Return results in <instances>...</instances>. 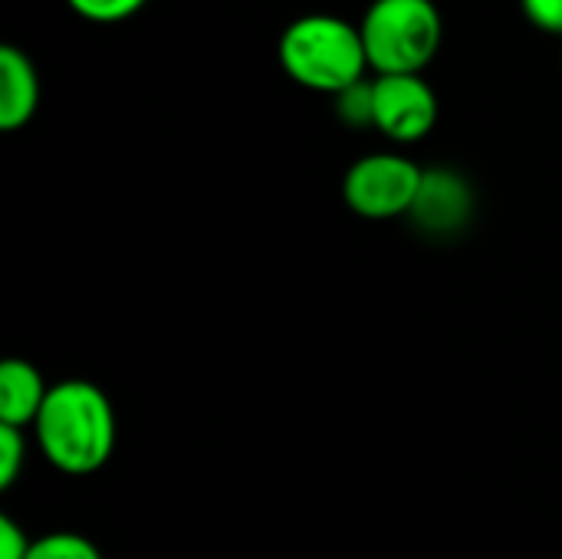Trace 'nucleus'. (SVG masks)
Here are the masks:
<instances>
[{"instance_id": "nucleus-1", "label": "nucleus", "mask_w": 562, "mask_h": 559, "mask_svg": "<svg viewBox=\"0 0 562 559\" xmlns=\"http://www.w3.org/2000/svg\"><path fill=\"white\" fill-rule=\"evenodd\" d=\"M115 435L119 425L109 395L86 379L53 385L33 422L40 455L72 478L99 471L115 451Z\"/></svg>"}, {"instance_id": "nucleus-2", "label": "nucleus", "mask_w": 562, "mask_h": 559, "mask_svg": "<svg viewBox=\"0 0 562 559\" xmlns=\"http://www.w3.org/2000/svg\"><path fill=\"white\" fill-rule=\"evenodd\" d=\"M277 59L296 86L323 96H339L372 72L359 23L336 13H303L286 23L277 40Z\"/></svg>"}, {"instance_id": "nucleus-3", "label": "nucleus", "mask_w": 562, "mask_h": 559, "mask_svg": "<svg viewBox=\"0 0 562 559\" xmlns=\"http://www.w3.org/2000/svg\"><path fill=\"white\" fill-rule=\"evenodd\" d=\"M372 76L425 72L441 49L445 20L435 0H372L359 20Z\"/></svg>"}, {"instance_id": "nucleus-4", "label": "nucleus", "mask_w": 562, "mask_h": 559, "mask_svg": "<svg viewBox=\"0 0 562 559\" xmlns=\"http://www.w3.org/2000/svg\"><path fill=\"white\" fill-rule=\"evenodd\" d=\"M425 168L398 152H372L342 175V201L366 221L408 217L422 188Z\"/></svg>"}, {"instance_id": "nucleus-5", "label": "nucleus", "mask_w": 562, "mask_h": 559, "mask_svg": "<svg viewBox=\"0 0 562 559\" xmlns=\"http://www.w3.org/2000/svg\"><path fill=\"white\" fill-rule=\"evenodd\" d=\"M375 92V132L395 145H412L431 135L438 122V96L422 72L372 76Z\"/></svg>"}, {"instance_id": "nucleus-6", "label": "nucleus", "mask_w": 562, "mask_h": 559, "mask_svg": "<svg viewBox=\"0 0 562 559\" xmlns=\"http://www.w3.org/2000/svg\"><path fill=\"white\" fill-rule=\"evenodd\" d=\"M474 214V188L471 181L454 171V168H425L415 208H412V221L425 231V234H458L461 227H468Z\"/></svg>"}, {"instance_id": "nucleus-7", "label": "nucleus", "mask_w": 562, "mask_h": 559, "mask_svg": "<svg viewBox=\"0 0 562 559\" xmlns=\"http://www.w3.org/2000/svg\"><path fill=\"white\" fill-rule=\"evenodd\" d=\"M40 109V72L26 49L0 46V128L20 132L33 122Z\"/></svg>"}, {"instance_id": "nucleus-8", "label": "nucleus", "mask_w": 562, "mask_h": 559, "mask_svg": "<svg viewBox=\"0 0 562 559\" xmlns=\"http://www.w3.org/2000/svg\"><path fill=\"white\" fill-rule=\"evenodd\" d=\"M49 385L43 382L40 369L26 359H3L0 366V425L10 428H33Z\"/></svg>"}, {"instance_id": "nucleus-9", "label": "nucleus", "mask_w": 562, "mask_h": 559, "mask_svg": "<svg viewBox=\"0 0 562 559\" xmlns=\"http://www.w3.org/2000/svg\"><path fill=\"white\" fill-rule=\"evenodd\" d=\"M26 559H102L99 547L72 530H53L46 537H36Z\"/></svg>"}, {"instance_id": "nucleus-10", "label": "nucleus", "mask_w": 562, "mask_h": 559, "mask_svg": "<svg viewBox=\"0 0 562 559\" xmlns=\"http://www.w3.org/2000/svg\"><path fill=\"white\" fill-rule=\"evenodd\" d=\"M336 115L352 125V128H372L375 125V92H372V79L366 76L362 82L342 89L339 96H333Z\"/></svg>"}, {"instance_id": "nucleus-11", "label": "nucleus", "mask_w": 562, "mask_h": 559, "mask_svg": "<svg viewBox=\"0 0 562 559\" xmlns=\"http://www.w3.org/2000/svg\"><path fill=\"white\" fill-rule=\"evenodd\" d=\"M66 7L86 23L115 26V23L138 16L148 7V0H66Z\"/></svg>"}, {"instance_id": "nucleus-12", "label": "nucleus", "mask_w": 562, "mask_h": 559, "mask_svg": "<svg viewBox=\"0 0 562 559\" xmlns=\"http://www.w3.org/2000/svg\"><path fill=\"white\" fill-rule=\"evenodd\" d=\"M26 461V438L23 428H10L0 425V488H13V481L20 478Z\"/></svg>"}, {"instance_id": "nucleus-13", "label": "nucleus", "mask_w": 562, "mask_h": 559, "mask_svg": "<svg viewBox=\"0 0 562 559\" xmlns=\"http://www.w3.org/2000/svg\"><path fill=\"white\" fill-rule=\"evenodd\" d=\"M520 10L537 30L562 36V0H520Z\"/></svg>"}, {"instance_id": "nucleus-14", "label": "nucleus", "mask_w": 562, "mask_h": 559, "mask_svg": "<svg viewBox=\"0 0 562 559\" xmlns=\"http://www.w3.org/2000/svg\"><path fill=\"white\" fill-rule=\"evenodd\" d=\"M33 540L13 517H0V559H26Z\"/></svg>"}, {"instance_id": "nucleus-15", "label": "nucleus", "mask_w": 562, "mask_h": 559, "mask_svg": "<svg viewBox=\"0 0 562 559\" xmlns=\"http://www.w3.org/2000/svg\"><path fill=\"white\" fill-rule=\"evenodd\" d=\"M560 63H562V59H560Z\"/></svg>"}]
</instances>
